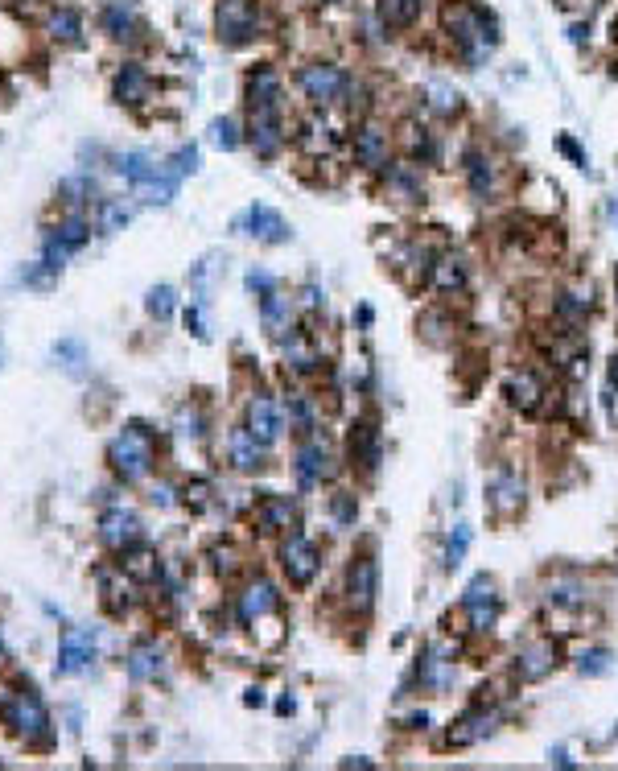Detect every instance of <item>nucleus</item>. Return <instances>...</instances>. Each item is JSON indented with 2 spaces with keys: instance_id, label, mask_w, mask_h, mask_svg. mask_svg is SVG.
Returning a JSON list of instances; mask_svg holds the SVG:
<instances>
[{
  "instance_id": "f257e3e1",
  "label": "nucleus",
  "mask_w": 618,
  "mask_h": 771,
  "mask_svg": "<svg viewBox=\"0 0 618 771\" xmlns=\"http://www.w3.org/2000/svg\"><path fill=\"white\" fill-rule=\"evenodd\" d=\"M441 21H445V33H450L454 50H458L470 66H483V62L495 54V42H499L495 21H491L483 9H478V5H470V0H450V5H445V13H441Z\"/></svg>"
},
{
  "instance_id": "f03ea898",
  "label": "nucleus",
  "mask_w": 618,
  "mask_h": 771,
  "mask_svg": "<svg viewBox=\"0 0 618 771\" xmlns=\"http://www.w3.org/2000/svg\"><path fill=\"white\" fill-rule=\"evenodd\" d=\"M108 462L124 483H141L153 471V433L145 425H124L108 446Z\"/></svg>"
},
{
  "instance_id": "7ed1b4c3",
  "label": "nucleus",
  "mask_w": 618,
  "mask_h": 771,
  "mask_svg": "<svg viewBox=\"0 0 618 771\" xmlns=\"http://www.w3.org/2000/svg\"><path fill=\"white\" fill-rule=\"evenodd\" d=\"M120 174L136 186V194H141L145 203H169V198L178 194V174H165L161 165L153 157H145V153H124Z\"/></svg>"
},
{
  "instance_id": "20e7f679",
  "label": "nucleus",
  "mask_w": 618,
  "mask_h": 771,
  "mask_svg": "<svg viewBox=\"0 0 618 771\" xmlns=\"http://www.w3.org/2000/svg\"><path fill=\"white\" fill-rule=\"evenodd\" d=\"M215 29H219V42L223 46H248L260 29V9L256 0H219L215 9Z\"/></svg>"
},
{
  "instance_id": "39448f33",
  "label": "nucleus",
  "mask_w": 618,
  "mask_h": 771,
  "mask_svg": "<svg viewBox=\"0 0 618 771\" xmlns=\"http://www.w3.org/2000/svg\"><path fill=\"white\" fill-rule=\"evenodd\" d=\"M297 87L305 91L309 104L326 108V104H334V99H342V91L351 87V75L334 62H309V66L297 71Z\"/></svg>"
},
{
  "instance_id": "423d86ee",
  "label": "nucleus",
  "mask_w": 618,
  "mask_h": 771,
  "mask_svg": "<svg viewBox=\"0 0 618 771\" xmlns=\"http://www.w3.org/2000/svg\"><path fill=\"white\" fill-rule=\"evenodd\" d=\"M87 236H91V223H87L83 215L62 219L58 227H50V231H46V240H42V264L58 273V268L66 264V256L79 252V248L87 244Z\"/></svg>"
},
{
  "instance_id": "0eeeda50",
  "label": "nucleus",
  "mask_w": 618,
  "mask_h": 771,
  "mask_svg": "<svg viewBox=\"0 0 618 771\" xmlns=\"http://www.w3.org/2000/svg\"><path fill=\"white\" fill-rule=\"evenodd\" d=\"M462 611H466V619H470V631H474V635H487V631L499 623V594H495V578L478 574V578L466 586V594H462Z\"/></svg>"
},
{
  "instance_id": "6e6552de",
  "label": "nucleus",
  "mask_w": 618,
  "mask_h": 771,
  "mask_svg": "<svg viewBox=\"0 0 618 771\" xmlns=\"http://www.w3.org/2000/svg\"><path fill=\"white\" fill-rule=\"evenodd\" d=\"M347 607L355 615H371L375 607V594H380V565H375V557H355L347 565Z\"/></svg>"
},
{
  "instance_id": "1a4fd4ad",
  "label": "nucleus",
  "mask_w": 618,
  "mask_h": 771,
  "mask_svg": "<svg viewBox=\"0 0 618 771\" xmlns=\"http://www.w3.org/2000/svg\"><path fill=\"white\" fill-rule=\"evenodd\" d=\"M318 565H322V557H318L314 541H305L301 532H289L285 545H281V569H285V578H289L293 586H309V582H314V574H318Z\"/></svg>"
},
{
  "instance_id": "9d476101",
  "label": "nucleus",
  "mask_w": 618,
  "mask_h": 771,
  "mask_svg": "<svg viewBox=\"0 0 618 771\" xmlns=\"http://www.w3.org/2000/svg\"><path fill=\"white\" fill-rule=\"evenodd\" d=\"M561 664V648L548 640V635H536L520 652H515V677L520 681H544L553 668Z\"/></svg>"
},
{
  "instance_id": "9b49d317",
  "label": "nucleus",
  "mask_w": 618,
  "mask_h": 771,
  "mask_svg": "<svg viewBox=\"0 0 618 771\" xmlns=\"http://www.w3.org/2000/svg\"><path fill=\"white\" fill-rule=\"evenodd\" d=\"M487 508L499 520L520 516V508H524V479L515 475L511 466H499V471L487 479Z\"/></svg>"
},
{
  "instance_id": "f8f14e48",
  "label": "nucleus",
  "mask_w": 618,
  "mask_h": 771,
  "mask_svg": "<svg viewBox=\"0 0 618 771\" xmlns=\"http://www.w3.org/2000/svg\"><path fill=\"white\" fill-rule=\"evenodd\" d=\"M5 718H9V726L21 734V739H29V743H38V739H46V730H50V714H46V706L33 693H17L9 706H5Z\"/></svg>"
},
{
  "instance_id": "ddd939ff",
  "label": "nucleus",
  "mask_w": 618,
  "mask_h": 771,
  "mask_svg": "<svg viewBox=\"0 0 618 771\" xmlns=\"http://www.w3.org/2000/svg\"><path fill=\"white\" fill-rule=\"evenodd\" d=\"M248 141L260 157H277L285 145V124H281V108H248Z\"/></svg>"
},
{
  "instance_id": "4468645a",
  "label": "nucleus",
  "mask_w": 618,
  "mask_h": 771,
  "mask_svg": "<svg viewBox=\"0 0 618 771\" xmlns=\"http://www.w3.org/2000/svg\"><path fill=\"white\" fill-rule=\"evenodd\" d=\"M347 450H351V466H359L363 475H375V471H380V462H384L380 425H375V421H359V425L351 429Z\"/></svg>"
},
{
  "instance_id": "2eb2a0df",
  "label": "nucleus",
  "mask_w": 618,
  "mask_h": 771,
  "mask_svg": "<svg viewBox=\"0 0 618 771\" xmlns=\"http://www.w3.org/2000/svg\"><path fill=\"white\" fill-rule=\"evenodd\" d=\"M351 145H355V161L363 165V170H384L388 157H392V137L380 124H359Z\"/></svg>"
},
{
  "instance_id": "dca6fc26",
  "label": "nucleus",
  "mask_w": 618,
  "mask_h": 771,
  "mask_svg": "<svg viewBox=\"0 0 618 771\" xmlns=\"http://www.w3.org/2000/svg\"><path fill=\"white\" fill-rule=\"evenodd\" d=\"M91 656H95V631L91 627H71L58 644V673L62 677L83 673V668L91 664Z\"/></svg>"
},
{
  "instance_id": "f3484780",
  "label": "nucleus",
  "mask_w": 618,
  "mask_h": 771,
  "mask_svg": "<svg viewBox=\"0 0 618 771\" xmlns=\"http://www.w3.org/2000/svg\"><path fill=\"white\" fill-rule=\"evenodd\" d=\"M330 475H334V454H330V446H326L322 438H305L301 450H297V479H301L305 487H318V483H326Z\"/></svg>"
},
{
  "instance_id": "a211bd4d",
  "label": "nucleus",
  "mask_w": 618,
  "mask_h": 771,
  "mask_svg": "<svg viewBox=\"0 0 618 771\" xmlns=\"http://www.w3.org/2000/svg\"><path fill=\"white\" fill-rule=\"evenodd\" d=\"M277 602H281L277 586L264 582V578H256V582L244 586V594H239V602H235V611H239V619H244V623H256V619H264V615L277 611Z\"/></svg>"
},
{
  "instance_id": "6ab92c4d",
  "label": "nucleus",
  "mask_w": 618,
  "mask_h": 771,
  "mask_svg": "<svg viewBox=\"0 0 618 771\" xmlns=\"http://www.w3.org/2000/svg\"><path fill=\"white\" fill-rule=\"evenodd\" d=\"M227 458H231V466L239 475H256L264 466V442L256 438L252 429H235L227 438Z\"/></svg>"
},
{
  "instance_id": "aec40b11",
  "label": "nucleus",
  "mask_w": 618,
  "mask_h": 771,
  "mask_svg": "<svg viewBox=\"0 0 618 771\" xmlns=\"http://www.w3.org/2000/svg\"><path fill=\"white\" fill-rule=\"evenodd\" d=\"M99 536H103V541H108L112 549L128 553L136 541H141V520H136L132 512H124V508H112L108 516L99 520Z\"/></svg>"
},
{
  "instance_id": "412c9836",
  "label": "nucleus",
  "mask_w": 618,
  "mask_h": 771,
  "mask_svg": "<svg viewBox=\"0 0 618 771\" xmlns=\"http://www.w3.org/2000/svg\"><path fill=\"white\" fill-rule=\"evenodd\" d=\"M499 726V714L495 710H470V714H462L454 726H450V747H470V743H483L487 734Z\"/></svg>"
},
{
  "instance_id": "4be33fe9",
  "label": "nucleus",
  "mask_w": 618,
  "mask_h": 771,
  "mask_svg": "<svg viewBox=\"0 0 618 771\" xmlns=\"http://www.w3.org/2000/svg\"><path fill=\"white\" fill-rule=\"evenodd\" d=\"M248 429L256 433V438L264 442V446H272L281 438V409H277V400H268V396H252L248 400Z\"/></svg>"
},
{
  "instance_id": "5701e85b",
  "label": "nucleus",
  "mask_w": 618,
  "mask_h": 771,
  "mask_svg": "<svg viewBox=\"0 0 618 771\" xmlns=\"http://www.w3.org/2000/svg\"><path fill=\"white\" fill-rule=\"evenodd\" d=\"M244 227H248V236L264 240V244H289V236H293V227H289L277 211H272V207H248Z\"/></svg>"
},
{
  "instance_id": "b1692460",
  "label": "nucleus",
  "mask_w": 618,
  "mask_h": 771,
  "mask_svg": "<svg viewBox=\"0 0 618 771\" xmlns=\"http://www.w3.org/2000/svg\"><path fill=\"white\" fill-rule=\"evenodd\" d=\"M503 396L511 400V409L520 413H536L540 400H544V384L532 376V372H507L503 380Z\"/></svg>"
},
{
  "instance_id": "393cba45",
  "label": "nucleus",
  "mask_w": 618,
  "mask_h": 771,
  "mask_svg": "<svg viewBox=\"0 0 618 771\" xmlns=\"http://www.w3.org/2000/svg\"><path fill=\"white\" fill-rule=\"evenodd\" d=\"M256 524L264 532H289L297 524V504L289 495H264L256 504Z\"/></svg>"
},
{
  "instance_id": "a878e982",
  "label": "nucleus",
  "mask_w": 618,
  "mask_h": 771,
  "mask_svg": "<svg viewBox=\"0 0 618 771\" xmlns=\"http://www.w3.org/2000/svg\"><path fill=\"white\" fill-rule=\"evenodd\" d=\"M281 75L272 71V66H256L248 75V108H281Z\"/></svg>"
},
{
  "instance_id": "bb28decb",
  "label": "nucleus",
  "mask_w": 618,
  "mask_h": 771,
  "mask_svg": "<svg viewBox=\"0 0 618 771\" xmlns=\"http://www.w3.org/2000/svg\"><path fill=\"white\" fill-rule=\"evenodd\" d=\"M260 322L272 339H285V330L293 326V297H285L281 289H272L268 297H260Z\"/></svg>"
},
{
  "instance_id": "cd10ccee",
  "label": "nucleus",
  "mask_w": 618,
  "mask_h": 771,
  "mask_svg": "<svg viewBox=\"0 0 618 771\" xmlns=\"http://www.w3.org/2000/svg\"><path fill=\"white\" fill-rule=\"evenodd\" d=\"M466 182H470V194H474V198H491V194H495L499 174H495V161H491L483 149H470V153H466Z\"/></svg>"
},
{
  "instance_id": "c85d7f7f",
  "label": "nucleus",
  "mask_w": 618,
  "mask_h": 771,
  "mask_svg": "<svg viewBox=\"0 0 618 771\" xmlns=\"http://www.w3.org/2000/svg\"><path fill=\"white\" fill-rule=\"evenodd\" d=\"M161 673H165V652H161L153 640L136 644V648L128 652V677H132V681H157Z\"/></svg>"
},
{
  "instance_id": "c756f323",
  "label": "nucleus",
  "mask_w": 618,
  "mask_h": 771,
  "mask_svg": "<svg viewBox=\"0 0 618 771\" xmlns=\"http://www.w3.org/2000/svg\"><path fill=\"white\" fill-rule=\"evenodd\" d=\"M429 281H433V289H441V293H462L466 281H470L462 256H437L433 268H429Z\"/></svg>"
},
{
  "instance_id": "7c9ffc66",
  "label": "nucleus",
  "mask_w": 618,
  "mask_h": 771,
  "mask_svg": "<svg viewBox=\"0 0 618 771\" xmlns=\"http://www.w3.org/2000/svg\"><path fill=\"white\" fill-rule=\"evenodd\" d=\"M388 190L400 198V203H417V198L425 194L421 170L417 165H388Z\"/></svg>"
},
{
  "instance_id": "2f4dec72",
  "label": "nucleus",
  "mask_w": 618,
  "mask_h": 771,
  "mask_svg": "<svg viewBox=\"0 0 618 771\" xmlns=\"http://www.w3.org/2000/svg\"><path fill=\"white\" fill-rule=\"evenodd\" d=\"M544 598H548V607H586L590 594L577 578H553L544 586Z\"/></svg>"
},
{
  "instance_id": "473e14b6",
  "label": "nucleus",
  "mask_w": 618,
  "mask_h": 771,
  "mask_svg": "<svg viewBox=\"0 0 618 771\" xmlns=\"http://www.w3.org/2000/svg\"><path fill=\"white\" fill-rule=\"evenodd\" d=\"M145 95H149V75L141 71V66H124V71L116 75V99L120 104H141Z\"/></svg>"
},
{
  "instance_id": "72a5a7b5",
  "label": "nucleus",
  "mask_w": 618,
  "mask_h": 771,
  "mask_svg": "<svg viewBox=\"0 0 618 771\" xmlns=\"http://www.w3.org/2000/svg\"><path fill=\"white\" fill-rule=\"evenodd\" d=\"M421 5H425V0H380V21L388 29H408L412 21L421 17Z\"/></svg>"
},
{
  "instance_id": "f704fd0d",
  "label": "nucleus",
  "mask_w": 618,
  "mask_h": 771,
  "mask_svg": "<svg viewBox=\"0 0 618 771\" xmlns=\"http://www.w3.org/2000/svg\"><path fill=\"white\" fill-rule=\"evenodd\" d=\"M103 25H108L112 38H136V9L116 0V5H108V13H103Z\"/></svg>"
},
{
  "instance_id": "c9c22d12",
  "label": "nucleus",
  "mask_w": 618,
  "mask_h": 771,
  "mask_svg": "<svg viewBox=\"0 0 618 771\" xmlns=\"http://www.w3.org/2000/svg\"><path fill=\"white\" fill-rule=\"evenodd\" d=\"M50 33H54V38H62V42H79V33H83L79 13H71V9H54V13H50Z\"/></svg>"
},
{
  "instance_id": "e433bc0d",
  "label": "nucleus",
  "mask_w": 618,
  "mask_h": 771,
  "mask_svg": "<svg viewBox=\"0 0 618 771\" xmlns=\"http://www.w3.org/2000/svg\"><path fill=\"white\" fill-rule=\"evenodd\" d=\"M145 310L153 314V318H174V310H178V293L169 289V285H157V289H149V301H145Z\"/></svg>"
},
{
  "instance_id": "4c0bfd02",
  "label": "nucleus",
  "mask_w": 618,
  "mask_h": 771,
  "mask_svg": "<svg viewBox=\"0 0 618 771\" xmlns=\"http://www.w3.org/2000/svg\"><path fill=\"white\" fill-rule=\"evenodd\" d=\"M610 664H614V656H610L606 648H590V652H581L577 673H581V677H606Z\"/></svg>"
},
{
  "instance_id": "58836bf2",
  "label": "nucleus",
  "mask_w": 618,
  "mask_h": 771,
  "mask_svg": "<svg viewBox=\"0 0 618 771\" xmlns=\"http://www.w3.org/2000/svg\"><path fill=\"white\" fill-rule=\"evenodd\" d=\"M590 306H594V301H590V289H569L561 301H557V310L565 314V318H586L590 314Z\"/></svg>"
},
{
  "instance_id": "ea45409f",
  "label": "nucleus",
  "mask_w": 618,
  "mask_h": 771,
  "mask_svg": "<svg viewBox=\"0 0 618 771\" xmlns=\"http://www.w3.org/2000/svg\"><path fill=\"white\" fill-rule=\"evenodd\" d=\"M54 359L66 367V372H83V363H87V351H83V343H75V339H66V343H58L54 347Z\"/></svg>"
},
{
  "instance_id": "a19ab883",
  "label": "nucleus",
  "mask_w": 618,
  "mask_h": 771,
  "mask_svg": "<svg viewBox=\"0 0 618 771\" xmlns=\"http://www.w3.org/2000/svg\"><path fill=\"white\" fill-rule=\"evenodd\" d=\"M466 549H470V528L458 524L454 536H450V545H445V569H458L462 557H466Z\"/></svg>"
},
{
  "instance_id": "79ce46f5",
  "label": "nucleus",
  "mask_w": 618,
  "mask_h": 771,
  "mask_svg": "<svg viewBox=\"0 0 618 771\" xmlns=\"http://www.w3.org/2000/svg\"><path fill=\"white\" fill-rule=\"evenodd\" d=\"M174 429L182 433V438H202V413L194 405H182L174 413Z\"/></svg>"
},
{
  "instance_id": "37998d69",
  "label": "nucleus",
  "mask_w": 618,
  "mask_h": 771,
  "mask_svg": "<svg viewBox=\"0 0 618 771\" xmlns=\"http://www.w3.org/2000/svg\"><path fill=\"white\" fill-rule=\"evenodd\" d=\"M124 569H128L132 578H145V582L161 574V565H157V557H153V553H132V557L124 561Z\"/></svg>"
},
{
  "instance_id": "c03bdc74",
  "label": "nucleus",
  "mask_w": 618,
  "mask_h": 771,
  "mask_svg": "<svg viewBox=\"0 0 618 771\" xmlns=\"http://www.w3.org/2000/svg\"><path fill=\"white\" fill-rule=\"evenodd\" d=\"M404 132H408V153H412V157L433 161V153H437V149H433V137H429V132H425V128H417V124H408Z\"/></svg>"
},
{
  "instance_id": "a18cd8bd",
  "label": "nucleus",
  "mask_w": 618,
  "mask_h": 771,
  "mask_svg": "<svg viewBox=\"0 0 618 771\" xmlns=\"http://www.w3.org/2000/svg\"><path fill=\"white\" fill-rule=\"evenodd\" d=\"M285 359H289V363L297 367V372H314V367H318V359H314V351H309L305 343H297V339H293V343L285 347Z\"/></svg>"
},
{
  "instance_id": "49530a36",
  "label": "nucleus",
  "mask_w": 618,
  "mask_h": 771,
  "mask_svg": "<svg viewBox=\"0 0 618 771\" xmlns=\"http://www.w3.org/2000/svg\"><path fill=\"white\" fill-rule=\"evenodd\" d=\"M211 137H215V145H219V149H235V145H239V128H235V120H227V116H223V120H215V124H211Z\"/></svg>"
},
{
  "instance_id": "de8ad7c7",
  "label": "nucleus",
  "mask_w": 618,
  "mask_h": 771,
  "mask_svg": "<svg viewBox=\"0 0 618 771\" xmlns=\"http://www.w3.org/2000/svg\"><path fill=\"white\" fill-rule=\"evenodd\" d=\"M124 223H128V211H124L120 203H103V207H99V227H103V231H120Z\"/></svg>"
},
{
  "instance_id": "09e8293b",
  "label": "nucleus",
  "mask_w": 618,
  "mask_h": 771,
  "mask_svg": "<svg viewBox=\"0 0 618 771\" xmlns=\"http://www.w3.org/2000/svg\"><path fill=\"white\" fill-rule=\"evenodd\" d=\"M355 512H359V508H355V495H351V491H338V495H334V520L347 528V524H355Z\"/></svg>"
},
{
  "instance_id": "8fccbe9b",
  "label": "nucleus",
  "mask_w": 618,
  "mask_h": 771,
  "mask_svg": "<svg viewBox=\"0 0 618 771\" xmlns=\"http://www.w3.org/2000/svg\"><path fill=\"white\" fill-rule=\"evenodd\" d=\"M248 289H252L256 297H268L272 289H277V277L264 273V268H248Z\"/></svg>"
},
{
  "instance_id": "3c124183",
  "label": "nucleus",
  "mask_w": 618,
  "mask_h": 771,
  "mask_svg": "<svg viewBox=\"0 0 618 771\" xmlns=\"http://www.w3.org/2000/svg\"><path fill=\"white\" fill-rule=\"evenodd\" d=\"M289 417H293L301 429H314V409H309L305 396H289Z\"/></svg>"
},
{
  "instance_id": "603ef678",
  "label": "nucleus",
  "mask_w": 618,
  "mask_h": 771,
  "mask_svg": "<svg viewBox=\"0 0 618 771\" xmlns=\"http://www.w3.org/2000/svg\"><path fill=\"white\" fill-rule=\"evenodd\" d=\"M194 170H198V149H194V145H190V149H178V153H174V174L182 178V174H194Z\"/></svg>"
},
{
  "instance_id": "864d4df0",
  "label": "nucleus",
  "mask_w": 618,
  "mask_h": 771,
  "mask_svg": "<svg viewBox=\"0 0 618 771\" xmlns=\"http://www.w3.org/2000/svg\"><path fill=\"white\" fill-rule=\"evenodd\" d=\"M211 557H215V569H219V574H231V569H235V553H231V549H215Z\"/></svg>"
},
{
  "instance_id": "5fc2aeb1",
  "label": "nucleus",
  "mask_w": 618,
  "mask_h": 771,
  "mask_svg": "<svg viewBox=\"0 0 618 771\" xmlns=\"http://www.w3.org/2000/svg\"><path fill=\"white\" fill-rule=\"evenodd\" d=\"M553 759H557V767H573V759H569V751H553Z\"/></svg>"
},
{
  "instance_id": "6e6d98bb",
  "label": "nucleus",
  "mask_w": 618,
  "mask_h": 771,
  "mask_svg": "<svg viewBox=\"0 0 618 771\" xmlns=\"http://www.w3.org/2000/svg\"><path fill=\"white\" fill-rule=\"evenodd\" d=\"M610 384L618 388V355H614V363H610Z\"/></svg>"
},
{
  "instance_id": "4d7b16f0",
  "label": "nucleus",
  "mask_w": 618,
  "mask_h": 771,
  "mask_svg": "<svg viewBox=\"0 0 618 771\" xmlns=\"http://www.w3.org/2000/svg\"><path fill=\"white\" fill-rule=\"evenodd\" d=\"M0 363H5V347H0Z\"/></svg>"
},
{
  "instance_id": "13d9d810",
  "label": "nucleus",
  "mask_w": 618,
  "mask_h": 771,
  "mask_svg": "<svg viewBox=\"0 0 618 771\" xmlns=\"http://www.w3.org/2000/svg\"><path fill=\"white\" fill-rule=\"evenodd\" d=\"M614 293H618V277H614Z\"/></svg>"
}]
</instances>
